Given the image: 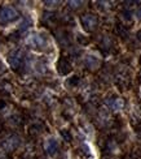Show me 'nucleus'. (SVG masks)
Wrapping results in <instances>:
<instances>
[{
	"label": "nucleus",
	"mask_w": 141,
	"mask_h": 159,
	"mask_svg": "<svg viewBox=\"0 0 141 159\" xmlns=\"http://www.w3.org/2000/svg\"><path fill=\"white\" fill-rule=\"evenodd\" d=\"M80 21H82V25L85 31H95L97 25H98V18L92 15V13H87V15H83L82 18H80Z\"/></svg>",
	"instance_id": "nucleus-1"
},
{
	"label": "nucleus",
	"mask_w": 141,
	"mask_h": 159,
	"mask_svg": "<svg viewBox=\"0 0 141 159\" xmlns=\"http://www.w3.org/2000/svg\"><path fill=\"white\" fill-rule=\"evenodd\" d=\"M18 18V13L15 8L12 7H4L0 9V22L2 24H8Z\"/></svg>",
	"instance_id": "nucleus-2"
},
{
	"label": "nucleus",
	"mask_w": 141,
	"mask_h": 159,
	"mask_svg": "<svg viewBox=\"0 0 141 159\" xmlns=\"http://www.w3.org/2000/svg\"><path fill=\"white\" fill-rule=\"evenodd\" d=\"M57 69H58V73L60 75H62V76H66V75H69L73 67H71V63L69 61V59H66V57H61L58 60L57 63Z\"/></svg>",
	"instance_id": "nucleus-3"
},
{
	"label": "nucleus",
	"mask_w": 141,
	"mask_h": 159,
	"mask_svg": "<svg viewBox=\"0 0 141 159\" xmlns=\"http://www.w3.org/2000/svg\"><path fill=\"white\" fill-rule=\"evenodd\" d=\"M22 60H23V57H22V52L21 51L13 52V54L9 56V63L12 65V68H15V69H18L19 67H21Z\"/></svg>",
	"instance_id": "nucleus-4"
},
{
	"label": "nucleus",
	"mask_w": 141,
	"mask_h": 159,
	"mask_svg": "<svg viewBox=\"0 0 141 159\" xmlns=\"http://www.w3.org/2000/svg\"><path fill=\"white\" fill-rule=\"evenodd\" d=\"M45 150H47V153H48L49 155H56L57 151H58V142L52 138V140H49L48 142H47Z\"/></svg>",
	"instance_id": "nucleus-5"
},
{
	"label": "nucleus",
	"mask_w": 141,
	"mask_h": 159,
	"mask_svg": "<svg viewBox=\"0 0 141 159\" xmlns=\"http://www.w3.org/2000/svg\"><path fill=\"white\" fill-rule=\"evenodd\" d=\"M85 65H87L88 68L93 69V68L98 67V60H97V59H95L93 56H88V57L85 59Z\"/></svg>",
	"instance_id": "nucleus-6"
},
{
	"label": "nucleus",
	"mask_w": 141,
	"mask_h": 159,
	"mask_svg": "<svg viewBox=\"0 0 141 159\" xmlns=\"http://www.w3.org/2000/svg\"><path fill=\"white\" fill-rule=\"evenodd\" d=\"M61 136L64 137V140H65V141H68V142H70V141L73 140V137H71V134H70V132H69V130H66V129L61 130Z\"/></svg>",
	"instance_id": "nucleus-7"
},
{
	"label": "nucleus",
	"mask_w": 141,
	"mask_h": 159,
	"mask_svg": "<svg viewBox=\"0 0 141 159\" xmlns=\"http://www.w3.org/2000/svg\"><path fill=\"white\" fill-rule=\"evenodd\" d=\"M69 4L73 9H78L80 8V4H83V2H69Z\"/></svg>",
	"instance_id": "nucleus-8"
},
{
	"label": "nucleus",
	"mask_w": 141,
	"mask_h": 159,
	"mask_svg": "<svg viewBox=\"0 0 141 159\" xmlns=\"http://www.w3.org/2000/svg\"><path fill=\"white\" fill-rule=\"evenodd\" d=\"M69 82H70V85H77L79 82V78L77 76H74V77H71V80H70Z\"/></svg>",
	"instance_id": "nucleus-9"
},
{
	"label": "nucleus",
	"mask_w": 141,
	"mask_h": 159,
	"mask_svg": "<svg viewBox=\"0 0 141 159\" xmlns=\"http://www.w3.org/2000/svg\"><path fill=\"white\" fill-rule=\"evenodd\" d=\"M4 106H5V102L4 101H0V108H3Z\"/></svg>",
	"instance_id": "nucleus-10"
},
{
	"label": "nucleus",
	"mask_w": 141,
	"mask_h": 159,
	"mask_svg": "<svg viewBox=\"0 0 141 159\" xmlns=\"http://www.w3.org/2000/svg\"><path fill=\"white\" fill-rule=\"evenodd\" d=\"M137 38H139V39H140V41H141V30H140V31L137 33Z\"/></svg>",
	"instance_id": "nucleus-11"
},
{
	"label": "nucleus",
	"mask_w": 141,
	"mask_h": 159,
	"mask_svg": "<svg viewBox=\"0 0 141 159\" xmlns=\"http://www.w3.org/2000/svg\"><path fill=\"white\" fill-rule=\"evenodd\" d=\"M104 159H117V158H113V157H105Z\"/></svg>",
	"instance_id": "nucleus-12"
},
{
	"label": "nucleus",
	"mask_w": 141,
	"mask_h": 159,
	"mask_svg": "<svg viewBox=\"0 0 141 159\" xmlns=\"http://www.w3.org/2000/svg\"><path fill=\"white\" fill-rule=\"evenodd\" d=\"M140 16H141V11H140Z\"/></svg>",
	"instance_id": "nucleus-13"
}]
</instances>
